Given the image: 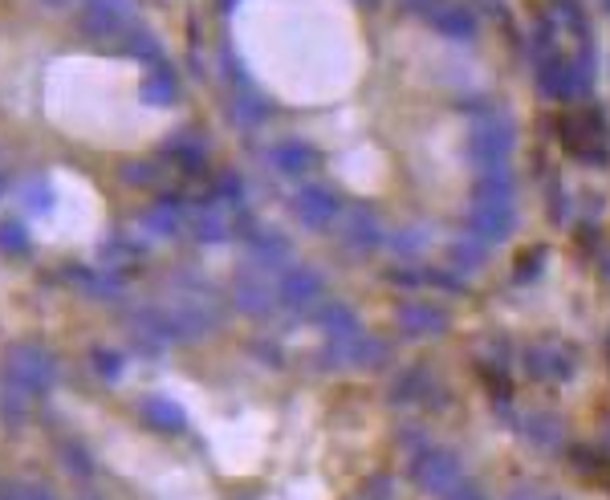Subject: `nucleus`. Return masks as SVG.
<instances>
[{
	"label": "nucleus",
	"mask_w": 610,
	"mask_h": 500,
	"mask_svg": "<svg viewBox=\"0 0 610 500\" xmlns=\"http://www.w3.org/2000/svg\"><path fill=\"white\" fill-rule=\"evenodd\" d=\"M322 289L326 285H322L318 273H310V269H285L281 285H277V297L285 301V309H314Z\"/></svg>",
	"instance_id": "9b49d317"
},
{
	"label": "nucleus",
	"mask_w": 610,
	"mask_h": 500,
	"mask_svg": "<svg viewBox=\"0 0 610 500\" xmlns=\"http://www.w3.org/2000/svg\"><path fill=\"white\" fill-rule=\"evenodd\" d=\"M472 200H513V179L505 167H488L480 171L476 187H472Z\"/></svg>",
	"instance_id": "aec40b11"
},
{
	"label": "nucleus",
	"mask_w": 610,
	"mask_h": 500,
	"mask_svg": "<svg viewBox=\"0 0 610 500\" xmlns=\"http://www.w3.org/2000/svg\"><path fill=\"white\" fill-rule=\"evenodd\" d=\"M122 179L135 183V187H147V183L159 179V167H155V159H135V163L122 167Z\"/></svg>",
	"instance_id": "c85d7f7f"
},
{
	"label": "nucleus",
	"mask_w": 610,
	"mask_h": 500,
	"mask_svg": "<svg viewBox=\"0 0 610 500\" xmlns=\"http://www.w3.org/2000/svg\"><path fill=\"white\" fill-rule=\"evenodd\" d=\"M143 419H147V427H155V431H167V435H179V431H188V415H183V407L179 403H171V399H143Z\"/></svg>",
	"instance_id": "dca6fc26"
},
{
	"label": "nucleus",
	"mask_w": 610,
	"mask_h": 500,
	"mask_svg": "<svg viewBox=\"0 0 610 500\" xmlns=\"http://www.w3.org/2000/svg\"><path fill=\"white\" fill-rule=\"evenodd\" d=\"M517 500H529V496H517ZM537 500H545V496H537Z\"/></svg>",
	"instance_id": "4c0bfd02"
},
{
	"label": "nucleus",
	"mask_w": 610,
	"mask_h": 500,
	"mask_svg": "<svg viewBox=\"0 0 610 500\" xmlns=\"http://www.w3.org/2000/svg\"><path fill=\"white\" fill-rule=\"evenodd\" d=\"M427 17H432V25H436V29H444L448 37H472V29H476V21H472L464 9L444 5V0H436V5L427 9Z\"/></svg>",
	"instance_id": "a211bd4d"
},
{
	"label": "nucleus",
	"mask_w": 610,
	"mask_h": 500,
	"mask_svg": "<svg viewBox=\"0 0 610 500\" xmlns=\"http://www.w3.org/2000/svg\"><path fill=\"white\" fill-rule=\"evenodd\" d=\"M21 492H25V500H57L49 488H41V484H21Z\"/></svg>",
	"instance_id": "72a5a7b5"
},
{
	"label": "nucleus",
	"mask_w": 610,
	"mask_h": 500,
	"mask_svg": "<svg viewBox=\"0 0 610 500\" xmlns=\"http://www.w3.org/2000/svg\"><path fill=\"white\" fill-rule=\"evenodd\" d=\"M167 159H171L175 167H183V171H200V167H204V147H200V143H188V139H175V143L167 147Z\"/></svg>",
	"instance_id": "b1692460"
},
{
	"label": "nucleus",
	"mask_w": 610,
	"mask_h": 500,
	"mask_svg": "<svg viewBox=\"0 0 610 500\" xmlns=\"http://www.w3.org/2000/svg\"><path fill=\"white\" fill-rule=\"evenodd\" d=\"M175 208H179L175 200H163L159 208H151V212L143 216L147 232H155V236H171V232L179 228V212H175Z\"/></svg>",
	"instance_id": "4be33fe9"
},
{
	"label": "nucleus",
	"mask_w": 610,
	"mask_h": 500,
	"mask_svg": "<svg viewBox=\"0 0 610 500\" xmlns=\"http://www.w3.org/2000/svg\"><path fill=\"white\" fill-rule=\"evenodd\" d=\"M293 212H297V220L305 228H326L342 212V204H338V196L330 192L326 183H310V187H301V192H297Z\"/></svg>",
	"instance_id": "6e6552de"
},
{
	"label": "nucleus",
	"mask_w": 610,
	"mask_h": 500,
	"mask_svg": "<svg viewBox=\"0 0 610 500\" xmlns=\"http://www.w3.org/2000/svg\"><path fill=\"white\" fill-rule=\"evenodd\" d=\"M606 350H610V346H606Z\"/></svg>",
	"instance_id": "58836bf2"
},
{
	"label": "nucleus",
	"mask_w": 610,
	"mask_h": 500,
	"mask_svg": "<svg viewBox=\"0 0 610 500\" xmlns=\"http://www.w3.org/2000/svg\"><path fill=\"white\" fill-rule=\"evenodd\" d=\"M362 500H395V484L391 476H371L362 484Z\"/></svg>",
	"instance_id": "7c9ffc66"
},
{
	"label": "nucleus",
	"mask_w": 610,
	"mask_h": 500,
	"mask_svg": "<svg viewBox=\"0 0 610 500\" xmlns=\"http://www.w3.org/2000/svg\"><path fill=\"white\" fill-rule=\"evenodd\" d=\"M606 452H610V415H606Z\"/></svg>",
	"instance_id": "e433bc0d"
},
{
	"label": "nucleus",
	"mask_w": 610,
	"mask_h": 500,
	"mask_svg": "<svg viewBox=\"0 0 610 500\" xmlns=\"http://www.w3.org/2000/svg\"><path fill=\"white\" fill-rule=\"evenodd\" d=\"M570 460H574V468H578L582 476H602V472H610V456L598 452V448H586V444L570 448Z\"/></svg>",
	"instance_id": "5701e85b"
},
{
	"label": "nucleus",
	"mask_w": 610,
	"mask_h": 500,
	"mask_svg": "<svg viewBox=\"0 0 610 500\" xmlns=\"http://www.w3.org/2000/svg\"><path fill=\"white\" fill-rule=\"evenodd\" d=\"M448 500H484V496H480V492H476L472 484H464V488H460L456 496H448Z\"/></svg>",
	"instance_id": "c9c22d12"
},
{
	"label": "nucleus",
	"mask_w": 610,
	"mask_h": 500,
	"mask_svg": "<svg viewBox=\"0 0 610 500\" xmlns=\"http://www.w3.org/2000/svg\"><path fill=\"white\" fill-rule=\"evenodd\" d=\"M57 460H61V468H66L70 476H78V480H90V476L98 472L90 448L78 444V440H61V444H57Z\"/></svg>",
	"instance_id": "6ab92c4d"
},
{
	"label": "nucleus",
	"mask_w": 610,
	"mask_h": 500,
	"mask_svg": "<svg viewBox=\"0 0 610 500\" xmlns=\"http://www.w3.org/2000/svg\"><path fill=\"white\" fill-rule=\"evenodd\" d=\"M558 139L562 147L590 163V167H606L610 163V147H606V127H602V118L598 110H582V114H562L558 118Z\"/></svg>",
	"instance_id": "f257e3e1"
},
{
	"label": "nucleus",
	"mask_w": 610,
	"mask_h": 500,
	"mask_svg": "<svg viewBox=\"0 0 610 500\" xmlns=\"http://www.w3.org/2000/svg\"><path fill=\"white\" fill-rule=\"evenodd\" d=\"M537 78H541V90L549 98H562V102L586 90V74H578V66H570L558 49H545L541 66H537Z\"/></svg>",
	"instance_id": "0eeeda50"
},
{
	"label": "nucleus",
	"mask_w": 610,
	"mask_h": 500,
	"mask_svg": "<svg viewBox=\"0 0 610 500\" xmlns=\"http://www.w3.org/2000/svg\"><path fill=\"white\" fill-rule=\"evenodd\" d=\"M468 147H472V159L480 163V171L501 167L505 155L513 151V122L505 114H480V118H472Z\"/></svg>",
	"instance_id": "7ed1b4c3"
},
{
	"label": "nucleus",
	"mask_w": 610,
	"mask_h": 500,
	"mask_svg": "<svg viewBox=\"0 0 610 500\" xmlns=\"http://www.w3.org/2000/svg\"><path fill=\"white\" fill-rule=\"evenodd\" d=\"M192 232L212 244V240H224L228 236V220H224L220 208H204V212H192Z\"/></svg>",
	"instance_id": "412c9836"
},
{
	"label": "nucleus",
	"mask_w": 610,
	"mask_h": 500,
	"mask_svg": "<svg viewBox=\"0 0 610 500\" xmlns=\"http://www.w3.org/2000/svg\"><path fill=\"white\" fill-rule=\"evenodd\" d=\"M0 253H29V232L21 220H0Z\"/></svg>",
	"instance_id": "a878e982"
},
{
	"label": "nucleus",
	"mask_w": 610,
	"mask_h": 500,
	"mask_svg": "<svg viewBox=\"0 0 610 500\" xmlns=\"http://www.w3.org/2000/svg\"><path fill=\"white\" fill-rule=\"evenodd\" d=\"M175 94H179V82H175V74H171V70L151 74V82H147V90H143V98H147V102H155V106L175 102Z\"/></svg>",
	"instance_id": "393cba45"
},
{
	"label": "nucleus",
	"mask_w": 610,
	"mask_h": 500,
	"mask_svg": "<svg viewBox=\"0 0 610 500\" xmlns=\"http://www.w3.org/2000/svg\"><path fill=\"white\" fill-rule=\"evenodd\" d=\"M411 480H415L423 492L440 496V500L456 496V492L468 484V480H464L460 460H456L448 448H436V444H427L423 452H415V456H411Z\"/></svg>",
	"instance_id": "f03ea898"
},
{
	"label": "nucleus",
	"mask_w": 610,
	"mask_h": 500,
	"mask_svg": "<svg viewBox=\"0 0 610 500\" xmlns=\"http://www.w3.org/2000/svg\"><path fill=\"white\" fill-rule=\"evenodd\" d=\"M541 265H545V248H533V253H525V257H521V265L513 269V277H517L521 285H529V281H537Z\"/></svg>",
	"instance_id": "c756f323"
},
{
	"label": "nucleus",
	"mask_w": 610,
	"mask_h": 500,
	"mask_svg": "<svg viewBox=\"0 0 610 500\" xmlns=\"http://www.w3.org/2000/svg\"><path fill=\"white\" fill-rule=\"evenodd\" d=\"M5 374H9V383L21 387V391H45L53 383V362L37 346H13L5 354Z\"/></svg>",
	"instance_id": "20e7f679"
},
{
	"label": "nucleus",
	"mask_w": 610,
	"mask_h": 500,
	"mask_svg": "<svg viewBox=\"0 0 610 500\" xmlns=\"http://www.w3.org/2000/svg\"><path fill=\"white\" fill-rule=\"evenodd\" d=\"M314 322L326 330V338H330V342H342V338H358V334H362L358 318L350 314L346 305H322Z\"/></svg>",
	"instance_id": "f3484780"
},
{
	"label": "nucleus",
	"mask_w": 610,
	"mask_h": 500,
	"mask_svg": "<svg viewBox=\"0 0 610 500\" xmlns=\"http://www.w3.org/2000/svg\"><path fill=\"white\" fill-rule=\"evenodd\" d=\"M232 301L236 309H244V314H273V285L261 277V273H240L236 285H232Z\"/></svg>",
	"instance_id": "ddd939ff"
},
{
	"label": "nucleus",
	"mask_w": 610,
	"mask_h": 500,
	"mask_svg": "<svg viewBox=\"0 0 610 500\" xmlns=\"http://www.w3.org/2000/svg\"><path fill=\"white\" fill-rule=\"evenodd\" d=\"M521 435L537 448V452H562L566 444V423L554 411H533L521 419Z\"/></svg>",
	"instance_id": "f8f14e48"
},
{
	"label": "nucleus",
	"mask_w": 610,
	"mask_h": 500,
	"mask_svg": "<svg viewBox=\"0 0 610 500\" xmlns=\"http://www.w3.org/2000/svg\"><path fill=\"white\" fill-rule=\"evenodd\" d=\"M322 163V155L314 147H305V143H281L273 151V167L285 175V179H305V175H314Z\"/></svg>",
	"instance_id": "4468645a"
},
{
	"label": "nucleus",
	"mask_w": 610,
	"mask_h": 500,
	"mask_svg": "<svg viewBox=\"0 0 610 500\" xmlns=\"http://www.w3.org/2000/svg\"><path fill=\"white\" fill-rule=\"evenodd\" d=\"M0 500H25L21 484H9V480H0Z\"/></svg>",
	"instance_id": "f704fd0d"
},
{
	"label": "nucleus",
	"mask_w": 610,
	"mask_h": 500,
	"mask_svg": "<svg viewBox=\"0 0 610 500\" xmlns=\"http://www.w3.org/2000/svg\"><path fill=\"white\" fill-rule=\"evenodd\" d=\"M513 232V200H472L468 236L484 244H501Z\"/></svg>",
	"instance_id": "423d86ee"
},
{
	"label": "nucleus",
	"mask_w": 610,
	"mask_h": 500,
	"mask_svg": "<svg viewBox=\"0 0 610 500\" xmlns=\"http://www.w3.org/2000/svg\"><path fill=\"white\" fill-rule=\"evenodd\" d=\"M423 240H427V236H423L419 228H403V232H395V236H391V244H387V248H395L399 257H415V253H423Z\"/></svg>",
	"instance_id": "cd10ccee"
},
{
	"label": "nucleus",
	"mask_w": 610,
	"mask_h": 500,
	"mask_svg": "<svg viewBox=\"0 0 610 500\" xmlns=\"http://www.w3.org/2000/svg\"><path fill=\"white\" fill-rule=\"evenodd\" d=\"M452 261H456V269H476V265H484V240H476V236L456 240V244H452Z\"/></svg>",
	"instance_id": "bb28decb"
},
{
	"label": "nucleus",
	"mask_w": 610,
	"mask_h": 500,
	"mask_svg": "<svg viewBox=\"0 0 610 500\" xmlns=\"http://www.w3.org/2000/svg\"><path fill=\"white\" fill-rule=\"evenodd\" d=\"M342 240H346V248H354V253H375V248L387 244V232H383V224L375 220V212L354 208V212H346V220H342Z\"/></svg>",
	"instance_id": "9d476101"
},
{
	"label": "nucleus",
	"mask_w": 610,
	"mask_h": 500,
	"mask_svg": "<svg viewBox=\"0 0 610 500\" xmlns=\"http://www.w3.org/2000/svg\"><path fill=\"white\" fill-rule=\"evenodd\" d=\"M395 322H399V330H403L407 338H436V334L448 330V314H444V309L423 305V301H407V305H399Z\"/></svg>",
	"instance_id": "1a4fd4ad"
},
{
	"label": "nucleus",
	"mask_w": 610,
	"mask_h": 500,
	"mask_svg": "<svg viewBox=\"0 0 610 500\" xmlns=\"http://www.w3.org/2000/svg\"><path fill=\"white\" fill-rule=\"evenodd\" d=\"M391 403L395 407H415V403H423L427 395H432V374H427L423 366H407L399 379L391 383Z\"/></svg>",
	"instance_id": "2eb2a0df"
},
{
	"label": "nucleus",
	"mask_w": 610,
	"mask_h": 500,
	"mask_svg": "<svg viewBox=\"0 0 610 500\" xmlns=\"http://www.w3.org/2000/svg\"><path fill=\"white\" fill-rule=\"evenodd\" d=\"M525 370L537 383H570L574 379V350L562 342H533L525 350Z\"/></svg>",
	"instance_id": "39448f33"
},
{
	"label": "nucleus",
	"mask_w": 610,
	"mask_h": 500,
	"mask_svg": "<svg viewBox=\"0 0 610 500\" xmlns=\"http://www.w3.org/2000/svg\"><path fill=\"white\" fill-rule=\"evenodd\" d=\"M21 200L33 204V208H45L49 204V187L45 183H33V187H25V192H21Z\"/></svg>",
	"instance_id": "473e14b6"
},
{
	"label": "nucleus",
	"mask_w": 610,
	"mask_h": 500,
	"mask_svg": "<svg viewBox=\"0 0 610 500\" xmlns=\"http://www.w3.org/2000/svg\"><path fill=\"white\" fill-rule=\"evenodd\" d=\"M94 366H98L102 379H118V374H122V354H114V350H94Z\"/></svg>",
	"instance_id": "2f4dec72"
}]
</instances>
